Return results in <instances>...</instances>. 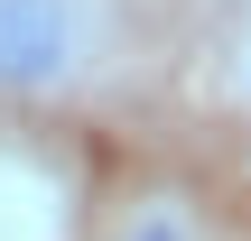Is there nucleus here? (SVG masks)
<instances>
[{
	"instance_id": "obj_1",
	"label": "nucleus",
	"mask_w": 251,
	"mask_h": 241,
	"mask_svg": "<svg viewBox=\"0 0 251 241\" xmlns=\"http://www.w3.org/2000/svg\"><path fill=\"white\" fill-rule=\"evenodd\" d=\"M130 65V0H0V102H93Z\"/></svg>"
},
{
	"instance_id": "obj_2",
	"label": "nucleus",
	"mask_w": 251,
	"mask_h": 241,
	"mask_svg": "<svg viewBox=\"0 0 251 241\" xmlns=\"http://www.w3.org/2000/svg\"><path fill=\"white\" fill-rule=\"evenodd\" d=\"M102 241H214L196 223V204H177V195H140V204H121V223Z\"/></svg>"
},
{
	"instance_id": "obj_3",
	"label": "nucleus",
	"mask_w": 251,
	"mask_h": 241,
	"mask_svg": "<svg viewBox=\"0 0 251 241\" xmlns=\"http://www.w3.org/2000/svg\"><path fill=\"white\" fill-rule=\"evenodd\" d=\"M233 93L251 102V19H242V37H233Z\"/></svg>"
}]
</instances>
